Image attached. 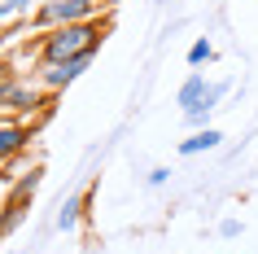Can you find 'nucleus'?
Instances as JSON below:
<instances>
[{"label":"nucleus","mask_w":258,"mask_h":254,"mask_svg":"<svg viewBox=\"0 0 258 254\" xmlns=\"http://www.w3.org/2000/svg\"><path fill=\"white\" fill-rule=\"evenodd\" d=\"M96 5L101 0H44L40 9L31 14V27L44 35V31L70 27V22H88V18H96Z\"/></svg>","instance_id":"f03ea898"},{"label":"nucleus","mask_w":258,"mask_h":254,"mask_svg":"<svg viewBox=\"0 0 258 254\" xmlns=\"http://www.w3.org/2000/svg\"><path fill=\"white\" fill-rule=\"evenodd\" d=\"M31 132H35L31 119L22 123V119H9V114H5V127H0V154H5V167L18 158V149L31 145Z\"/></svg>","instance_id":"39448f33"},{"label":"nucleus","mask_w":258,"mask_h":254,"mask_svg":"<svg viewBox=\"0 0 258 254\" xmlns=\"http://www.w3.org/2000/svg\"><path fill=\"white\" fill-rule=\"evenodd\" d=\"M215 92V83H206V75L202 70H192L188 79H184V88H179V106L184 110H192V106H202L206 96Z\"/></svg>","instance_id":"423d86ee"},{"label":"nucleus","mask_w":258,"mask_h":254,"mask_svg":"<svg viewBox=\"0 0 258 254\" xmlns=\"http://www.w3.org/2000/svg\"><path fill=\"white\" fill-rule=\"evenodd\" d=\"M88 62H92V57H79V62H40V88H44V92H61V88H70V83L88 70Z\"/></svg>","instance_id":"20e7f679"},{"label":"nucleus","mask_w":258,"mask_h":254,"mask_svg":"<svg viewBox=\"0 0 258 254\" xmlns=\"http://www.w3.org/2000/svg\"><path fill=\"white\" fill-rule=\"evenodd\" d=\"M166 180H171V171H166V167H153V171H149V188H162Z\"/></svg>","instance_id":"f8f14e48"},{"label":"nucleus","mask_w":258,"mask_h":254,"mask_svg":"<svg viewBox=\"0 0 258 254\" xmlns=\"http://www.w3.org/2000/svg\"><path fill=\"white\" fill-rule=\"evenodd\" d=\"M219 140H223V136H219L215 127H202V132H192L188 140H179V154H184V158H192V154H206V149H219Z\"/></svg>","instance_id":"0eeeda50"},{"label":"nucleus","mask_w":258,"mask_h":254,"mask_svg":"<svg viewBox=\"0 0 258 254\" xmlns=\"http://www.w3.org/2000/svg\"><path fill=\"white\" fill-rule=\"evenodd\" d=\"M105 31H109V22H101V18L44 31L40 35V62H79V57H92L101 48V40H105Z\"/></svg>","instance_id":"f257e3e1"},{"label":"nucleus","mask_w":258,"mask_h":254,"mask_svg":"<svg viewBox=\"0 0 258 254\" xmlns=\"http://www.w3.org/2000/svg\"><path fill=\"white\" fill-rule=\"evenodd\" d=\"M22 9H31V0H0V18H5V22H14Z\"/></svg>","instance_id":"9b49d317"},{"label":"nucleus","mask_w":258,"mask_h":254,"mask_svg":"<svg viewBox=\"0 0 258 254\" xmlns=\"http://www.w3.org/2000/svg\"><path fill=\"white\" fill-rule=\"evenodd\" d=\"M83 206H88V197H66L61 206H57V228H61V232H70V228L79 224Z\"/></svg>","instance_id":"6e6552de"},{"label":"nucleus","mask_w":258,"mask_h":254,"mask_svg":"<svg viewBox=\"0 0 258 254\" xmlns=\"http://www.w3.org/2000/svg\"><path fill=\"white\" fill-rule=\"evenodd\" d=\"M40 101H44V96L35 92L31 83H22L14 70H5V83H0V110H5L9 119H18V114H31Z\"/></svg>","instance_id":"7ed1b4c3"},{"label":"nucleus","mask_w":258,"mask_h":254,"mask_svg":"<svg viewBox=\"0 0 258 254\" xmlns=\"http://www.w3.org/2000/svg\"><path fill=\"white\" fill-rule=\"evenodd\" d=\"M223 92H228V83H215V92L206 96L202 106H192V110H184V119H188L192 127H202V123L210 119V110H215V101H219V96H223Z\"/></svg>","instance_id":"1a4fd4ad"},{"label":"nucleus","mask_w":258,"mask_h":254,"mask_svg":"<svg viewBox=\"0 0 258 254\" xmlns=\"http://www.w3.org/2000/svg\"><path fill=\"white\" fill-rule=\"evenodd\" d=\"M210 57H215V44H210V40H197L188 48V66H206Z\"/></svg>","instance_id":"9d476101"}]
</instances>
